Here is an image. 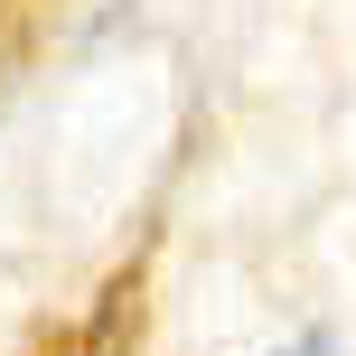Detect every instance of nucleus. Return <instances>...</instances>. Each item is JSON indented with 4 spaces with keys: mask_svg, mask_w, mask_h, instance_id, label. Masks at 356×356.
<instances>
[{
    "mask_svg": "<svg viewBox=\"0 0 356 356\" xmlns=\"http://www.w3.org/2000/svg\"><path fill=\"white\" fill-rule=\"evenodd\" d=\"M291 356H328V347H319V338H300V347H291Z\"/></svg>",
    "mask_w": 356,
    "mask_h": 356,
    "instance_id": "1",
    "label": "nucleus"
}]
</instances>
